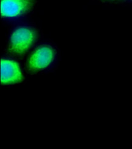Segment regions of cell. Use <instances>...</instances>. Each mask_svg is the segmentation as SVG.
<instances>
[{
	"mask_svg": "<svg viewBox=\"0 0 132 149\" xmlns=\"http://www.w3.org/2000/svg\"><path fill=\"white\" fill-rule=\"evenodd\" d=\"M36 38V32L30 28L21 27L17 29L10 39V52L17 56L23 55L31 48Z\"/></svg>",
	"mask_w": 132,
	"mask_h": 149,
	"instance_id": "1",
	"label": "cell"
},
{
	"mask_svg": "<svg viewBox=\"0 0 132 149\" xmlns=\"http://www.w3.org/2000/svg\"><path fill=\"white\" fill-rule=\"evenodd\" d=\"M54 51L50 46H42L35 50L27 62L28 69L32 71H38L45 69L54 58Z\"/></svg>",
	"mask_w": 132,
	"mask_h": 149,
	"instance_id": "2",
	"label": "cell"
},
{
	"mask_svg": "<svg viewBox=\"0 0 132 149\" xmlns=\"http://www.w3.org/2000/svg\"><path fill=\"white\" fill-rule=\"evenodd\" d=\"M36 0H1V12L4 17H15L29 11Z\"/></svg>",
	"mask_w": 132,
	"mask_h": 149,
	"instance_id": "3",
	"label": "cell"
},
{
	"mask_svg": "<svg viewBox=\"0 0 132 149\" xmlns=\"http://www.w3.org/2000/svg\"><path fill=\"white\" fill-rule=\"evenodd\" d=\"M22 80V71L16 62L9 60H1V80L3 84H15Z\"/></svg>",
	"mask_w": 132,
	"mask_h": 149,
	"instance_id": "4",
	"label": "cell"
},
{
	"mask_svg": "<svg viewBox=\"0 0 132 149\" xmlns=\"http://www.w3.org/2000/svg\"><path fill=\"white\" fill-rule=\"evenodd\" d=\"M131 1H132V0H131Z\"/></svg>",
	"mask_w": 132,
	"mask_h": 149,
	"instance_id": "5",
	"label": "cell"
}]
</instances>
